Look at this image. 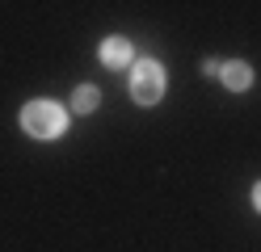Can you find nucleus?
<instances>
[{
  "mask_svg": "<svg viewBox=\"0 0 261 252\" xmlns=\"http://www.w3.org/2000/svg\"><path fill=\"white\" fill-rule=\"evenodd\" d=\"M21 130L30 139H59L68 130V109L55 101H30L21 109Z\"/></svg>",
  "mask_w": 261,
  "mask_h": 252,
  "instance_id": "1",
  "label": "nucleus"
},
{
  "mask_svg": "<svg viewBox=\"0 0 261 252\" xmlns=\"http://www.w3.org/2000/svg\"><path fill=\"white\" fill-rule=\"evenodd\" d=\"M165 67H160L156 59H139L135 67H130V97L139 101V105H156L160 97H165Z\"/></svg>",
  "mask_w": 261,
  "mask_h": 252,
  "instance_id": "2",
  "label": "nucleus"
},
{
  "mask_svg": "<svg viewBox=\"0 0 261 252\" xmlns=\"http://www.w3.org/2000/svg\"><path fill=\"white\" fill-rule=\"evenodd\" d=\"M219 80L227 84V89L244 93V89L253 84V67H249V63H240V59H232V63H223V67H219Z\"/></svg>",
  "mask_w": 261,
  "mask_h": 252,
  "instance_id": "3",
  "label": "nucleus"
},
{
  "mask_svg": "<svg viewBox=\"0 0 261 252\" xmlns=\"http://www.w3.org/2000/svg\"><path fill=\"white\" fill-rule=\"evenodd\" d=\"M101 59H106L110 67H126V63H130V42H126V38H110V42L101 46Z\"/></svg>",
  "mask_w": 261,
  "mask_h": 252,
  "instance_id": "4",
  "label": "nucleus"
},
{
  "mask_svg": "<svg viewBox=\"0 0 261 252\" xmlns=\"http://www.w3.org/2000/svg\"><path fill=\"white\" fill-rule=\"evenodd\" d=\"M97 105H101V93H97L93 84H80V89L72 93V109L76 114H93Z\"/></svg>",
  "mask_w": 261,
  "mask_h": 252,
  "instance_id": "5",
  "label": "nucleus"
},
{
  "mask_svg": "<svg viewBox=\"0 0 261 252\" xmlns=\"http://www.w3.org/2000/svg\"><path fill=\"white\" fill-rule=\"evenodd\" d=\"M253 206H257V210H261V181H257V185H253Z\"/></svg>",
  "mask_w": 261,
  "mask_h": 252,
  "instance_id": "6",
  "label": "nucleus"
}]
</instances>
